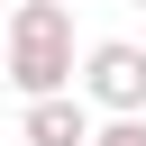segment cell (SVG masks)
Wrapping results in <instances>:
<instances>
[{
    "instance_id": "6da1fadb",
    "label": "cell",
    "mask_w": 146,
    "mask_h": 146,
    "mask_svg": "<svg viewBox=\"0 0 146 146\" xmlns=\"http://www.w3.org/2000/svg\"><path fill=\"white\" fill-rule=\"evenodd\" d=\"M18 64H27V82H55V73H64V27H55V9H27Z\"/></svg>"
},
{
    "instance_id": "7a4b0ae2",
    "label": "cell",
    "mask_w": 146,
    "mask_h": 146,
    "mask_svg": "<svg viewBox=\"0 0 146 146\" xmlns=\"http://www.w3.org/2000/svg\"><path fill=\"white\" fill-rule=\"evenodd\" d=\"M100 91H110V100H137V91H146V64H137L128 46H110V55H100Z\"/></svg>"
},
{
    "instance_id": "3957f363",
    "label": "cell",
    "mask_w": 146,
    "mask_h": 146,
    "mask_svg": "<svg viewBox=\"0 0 146 146\" xmlns=\"http://www.w3.org/2000/svg\"><path fill=\"white\" fill-rule=\"evenodd\" d=\"M36 137H46V146H73L82 119H73V110H36Z\"/></svg>"
},
{
    "instance_id": "277c9868",
    "label": "cell",
    "mask_w": 146,
    "mask_h": 146,
    "mask_svg": "<svg viewBox=\"0 0 146 146\" xmlns=\"http://www.w3.org/2000/svg\"><path fill=\"white\" fill-rule=\"evenodd\" d=\"M110 146H146V137H137V128H128V137H110Z\"/></svg>"
}]
</instances>
